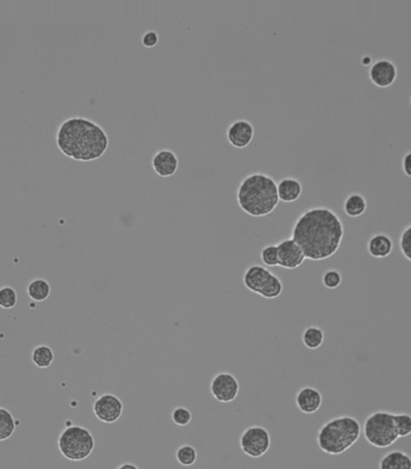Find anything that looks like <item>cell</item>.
Returning <instances> with one entry per match:
<instances>
[{
    "label": "cell",
    "instance_id": "obj_1",
    "mask_svg": "<svg viewBox=\"0 0 411 469\" xmlns=\"http://www.w3.org/2000/svg\"><path fill=\"white\" fill-rule=\"evenodd\" d=\"M345 236L343 222L328 208H313L295 222L291 238L311 261H323L339 252Z\"/></svg>",
    "mask_w": 411,
    "mask_h": 469
},
{
    "label": "cell",
    "instance_id": "obj_2",
    "mask_svg": "<svg viewBox=\"0 0 411 469\" xmlns=\"http://www.w3.org/2000/svg\"><path fill=\"white\" fill-rule=\"evenodd\" d=\"M59 151L74 161H97L109 146V137L97 123L83 117H72L64 121L57 132Z\"/></svg>",
    "mask_w": 411,
    "mask_h": 469
},
{
    "label": "cell",
    "instance_id": "obj_3",
    "mask_svg": "<svg viewBox=\"0 0 411 469\" xmlns=\"http://www.w3.org/2000/svg\"><path fill=\"white\" fill-rule=\"evenodd\" d=\"M239 208L248 216L266 217L271 215L281 203L277 182L269 175H248L239 183L236 193Z\"/></svg>",
    "mask_w": 411,
    "mask_h": 469
},
{
    "label": "cell",
    "instance_id": "obj_4",
    "mask_svg": "<svg viewBox=\"0 0 411 469\" xmlns=\"http://www.w3.org/2000/svg\"><path fill=\"white\" fill-rule=\"evenodd\" d=\"M362 425L350 415L336 416L323 423L316 433L318 448L330 456H340L360 440Z\"/></svg>",
    "mask_w": 411,
    "mask_h": 469
},
{
    "label": "cell",
    "instance_id": "obj_5",
    "mask_svg": "<svg viewBox=\"0 0 411 469\" xmlns=\"http://www.w3.org/2000/svg\"><path fill=\"white\" fill-rule=\"evenodd\" d=\"M362 437L374 448L387 449L399 440L393 413L378 410L365 419L362 425Z\"/></svg>",
    "mask_w": 411,
    "mask_h": 469
},
{
    "label": "cell",
    "instance_id": "obj_6",
    "mask_svg": "<svg viewBox=\"0 0 411 469\" xmlns=\"http://www.w3.org/2000/svg\"><path fill=\"white\" fill-rule=\"evenodd\" d=\"M58 448L67 460L80 462L92 455L95 448V440L86 427H67L59 437Z\"/></svg>",
    "mask_w": 411,
    "mask_h": 469
},
{
    "label": "cell",
    "instance_id": "obj_7",
    "mask_svg": "<svg viewBox=\"0 0 411 469\" xmlns=\"http://www.w3.org/2000/svg\"><path fill=\"white\" fill-rule=\"evenodd\" d=\"M243 284L249 292L267 300L277 299L284 290L281 279L261 265H252L244 271Z\"/></svg>",
    "mask_w": 411,
    "mask_h": 469
},
{
    "label": "cell",
    "instance_id": "obj_8",
    "mask_svg": "<svg viewBox=\"0 0 411 469\" xmlns=\"http://www.w3.org/2000/svg\"><path fill=\"white\" fill-rule=\"evenodd\" d=\"M241 450L252 458H259L269 452L271 448V435L262 426H249L239 438Z\"/></svg>",
    "mask_w": 411,
    "mask_h": 469
},
{
    "label": "cell",
    "instance_id": "obj_9",
    "mask_svg": "<svg viewBox=\"0 0 411 469\" xmlns=\"http://www.w3.org/2000/svg\"><path fill=\"white\" fill-rule=\"evenodd\" d=\"M210 393L213 397L222 403L235 401L239 393V383L231 373L220 372L210 381Z\"/></svg>",
    "mask_w": 411,
    "mask_h": 469
},
{
    "label": "cell",
    "instance_id": "obj_10",
    "mask_svg": "<svg viewBox=\"0 0 411 469\" xmlns=\"http://www.w3.org/2000/svg\"><path fill=\"white\" fill-rule=\"evenodd\" d=\"M124 406L121 398L112 393L101 395L93 405V412L100 421L105 423H114L122 416Z\"/></svg>",
    "mask_w": 411,
    "mask_h": 469
},
{
    "label": "cell",
    "instance_id": "obj_11",
    "mask_svg": "<svg viewBox=\"0 0 411 469\" xmlns=\"http://www.w3.org/2000/svg\"><path fill=\"white\" fill-rule=\"evenodd\" d=\"M277 248L279 266L286 270H295V269L302 266L306 257L302 250L299 248V245L291 237L279 242Z\"/></svg>",
    "mask_w": 411,
    "mask_h": 469
},
{
    "label": "cell",
    "instance_id": "obj_12",
    "mask_svg": "<svg viewBox=\"0 0 411 469\" xmlns=\"http://www.w3.org/2000/svg\"><path fill=\"white\" fill-rule=\"evenodd\" d=\"M255 136V128L247 119H238L227 128V139L232 147L243 149L252 144Z\"/></svg>",
    "mask_w": 411,
    "mask_h": 469
},
{
    "label": "cell",
    "instance_id": "obj_13",
    "mask_svg": "<svg viewBox=\"0 0 411 469\" xmlns=\"http://www.w3.org/2000/svg\"><path fill=\"white\" fill-rule=\"evenodd\" d=\"M298 410L306 415L318 413L323 405V393L315 386H304L298 390L295 397Z\"/></svg>",
    "mask_w": 411,
    "mask_h": 469
},
{
    "label": "cell",
    "instance_id": "obj_14",
    "mask_svg": "<svg viewBox=\"0 0 411 469\" xmlns=\"http://www.w3.org/2000/svg\"><path fill=\"white\" fill-rule=\"evenodd\" d=\"M398 72L395 63L389 60H380L372 64L370 79L374 86L379 88H387L395 83Z\"/></svg>",
    "mask_w": 411,
    "mask_h": 469
},
{
    "label": "cell",
    "instance_id": "obj_15",
    "mask_svg": "<svg viewBox=\"0 0 411 469\" xmlns=\"http://www.w3.org/2000/svg\"><path fill=\"white\" fill-rule=\"evenodd\" d=\"M180 161L176 153L171 149H161L151 158V168L159 177H171L176 174Z\"/></svg>",
    "mask_w": 411,
    "mask_h": 469
},
{
    "label": "cell",
    "instance_id": "obj_16",
    "mask_svg": "<svg viewBox=\"0 0 411 469\" xmlns=\"http://www.w3.org/2000/svg\"><path fill=\"white\" fill-rule=\"evenodd\" d=\"M395 247V240L385 233H374L367 241V252L374 259L389 258Z\"/></svg>",
    "mask_w": 411,
    "mask_h": 469
},
{
    "label": "cell",
    "instance_id": "obj_17",
    "mask_svg": "<svg viewBox=\"0 0 411 469\" xmlns=\"http://www.w3.org/2000/svg\"><path fill=\"white\" fill-rule=\"evenodd\" d=\"M278 196L283 203H290L297 201L303 193L302 183L297 178L285 177L277 183Z\"/></svg>",
    "mask_w": 411,
    "mask_h": 469
},
{
    "label": "cell",
    "instance_id": "obj_18",
    "mask_svg": "<svg viewBox=\"0 0 411 469\" xmlns=\"http://www.w3.org/2000/svg\"><path fill=\"white\" fill-rule=\"evenodd\" d=\"M379 469H411V456L404 450H391L382 457Z\"/></svg>",
    "mask_w": 411,
    "mask_h": 469
},
{
    "label": "cell",
    "instance_id": "obj_19",
    "mask_svg": "<svg viewBox=\"0 0 411 469\" xmlns=\"http://www.w3.org/2000/svg\"><path fill=\"white\" fill-rule=\"evenodd\" d=\"M302 344L309 351H319L326 341V334L323 329L318 325L306 327L302 332Z\"/></svg>",
    "mask_w": 411,
    "mask_h": 469
},
{
    "label": "cell",
    "instance_id": "obj_20",
    "mask_svg": "<svg viewBox=\"0 0 411 469\" xmlns=\"http://www.w3.org/2000/svg\"><path fill=\"white\" fill-rule=\"evenodd\" d=\"M343 208L349 218H360L367 211V200L363 195L353 193L346 196Z\"/></svg>",
    "mask_w": 411,
    "mask_h": 469
},
{
    "label": "cell",
    "instance_id": "obj_21",
    "mask_svg": "<svg viewBox=\"0 0 411 469\" xmlns=\"http://www.w3.org/2000/svg\"><path fill=\"white\" fill-rule=\"evenodd\" d=\"M27 292L32 300L41 302L47 300V297L50 296V284L45 279H34L27 287Z\"/></svg>",
    "mask_w": 411,
    "mask_h": 469
},
{
    "label": "cell",
    "instance_id": "obj_22",
    "mask_svg": "<svg viewBox=\"0 0 411 469\" xmlns=\"http://www.w3.org/2000/svg\"><path fill=\"white\" fill-rule=\"evenodd\" d=\"M176 460L183 467H191L198 461V450L190 444L181 445L176 450Z\"/></svg>",
    "mask_w": 411,
    "mask_h": 469
},
{
    "label": "cell",
    "instance_id": "obj_23",
    "mask_svg": "<svg viewBox=\"0 0 411 469\" xmlns=\"http://www.w3.org/2000/svg\"><path fill=\"white\" fill-rule=\"evenodd\" d=\"M343 280H344L343 272L336 267L328 269L321 275V284L328 290H336L343 284Z\"/></svg>",
    "mask_w": 411,
    "mask_h": 469
},
{
    "label": "cell",
    "instance_id": "obj_24",
    "mask_svg": "<svg viewBox=\"0 0 411 469\" xmlns=\"http://www.w3.org/2000/svg\"><path fill=\"white\" fill-rule=\"evenodd\" d=\"M16 423L13 416L8 410L0 407V442L6 440L13 435Z\"/></svg>",
    "mask_w": 411,
    "mask_h": 469
},
{
    "label": "cell",
    "instance_id": "obj_25",
    "mask_svg": "<svg viewBox=\"0 0 411 469\" xmlns=\"http://www.w3.org/2000/svg\"><path fill=\"white\" fill-rule=\"evenodd\" d=\"M34 364L36 365L39 368L50 367L53 359H55V354L50 347L47 346H40V347L35 348L32 355Z\"/></svg>",
    "mask_w": 411,
    "mask_h": 469
},
{
    "label": "cell",
    "instance_id": "obj_26",
    "mask_svg": "<svg viewBox=\"0 0 411 469\" xmlns=\"http://www.w3.org/2000/svg\"><path fill=\"white\" fill-rule=\"evenodd\" d=\"M395 419L396 428L399 438H407L411 435V415L407 413L402 414H393Z\"/></svg>",
    "mask_w": 411,
    "mask_h": 469
},
{
    "label": "cell",
    "instance_id": "obj_27",
    "mask_svg": "<svg viewBox=\"0 0 411 469\" xmlns=\"http://www.w3.org/2000/svg\"><path fill=\"white\" fill-rule=\"evenodd\" d=\"M398 248L403 258L411 262V224L405 226L399 235Z\"/></svg>",
    "mask_w": 411,
    "mask_h": 469
},
{
    "label": "cell",
    "instance_id": "obj_28",
    "mask_svg": "<svg viewBox=\"0 0 411 469\" xmlns=\"http://www.w3.org/2000/svg\"><path fill=\"white\" fill-rule=\"evenodd\" d=\"M260 258L261 261L264 262V266H279L277 245H264V248L261 250Z\"/></svg>",
    "mask_w": 411,
    "mask_h": 469
},
{
    "label": "cell",
    "instance_id": "obj_29",
    "mask_svg": "<svg viewBox=\"0 0 411 469\" xmlns=\"http://www.w3.org/2000/svg\"><path fill=\"white\" fill-rule=\"evenodd\" d=\"M17 292L11 287H4L0 289V307L4 309H11L16 306Z\"/></svg>",
    "mask_w": 411,
    "mask_h": 469
},
{
    "label": "cell",
    "instance_id": "obj_30",
    "mask_svg": "<svg viewBox=\"0 0 411 469\" xmlns=\"http://www.w3.org/2000/svg\"><path fill=\"white\" fill-rule=\"evenodd\" d=\"M171 418H173V421L176 423L177 426L185 427L189 425L191 419H193V414L185 407H177L173 410Z\"/></svg>",
    "mask_w": 411,
    "mask_h": 469
},
{
    "label": "cell",
    "instance_id": "obj_31",
    "mask_svg": "<svg viewBox=\"0 0 411 469\" xmlns=\"http://www.w3.org/2000/svg\"><path fill=\"white\" fill-rule=\"evenodd\" d=\"M141 43L146 48H153L159 43V34L154 30H149V32L143 34Z\"/></svg>",
    "mask_w": 411,
    "mask_h": 469
},
{
    "label": "cell",
    "instance_id": "obj_32",
    "mask_svg": "<svg viewBox=\"0 0 411 469\" xmlns=\"http://www.w3.org/2000/svg\"><path fill=\"white\" fill-rule=\"evenodd\" d=\"M402 170L407 177L411 178V151L404 154L402 159Z\"/></svg>",
    "mask_w": 411,
    "mask_h": 469
},
{
    "label": "cell",
    "instance_id": "obj_33",
    "mask_svg": "<svg viewBox=\"0 0 411 469\" xmlns=\"http://www.w3.org/2000/svg\"><path fill=\"white\" fill-rule=\"evenodd\" d=\"M117 469H140L137 465H134V463H130V462H126V463H123V465H119Z\"/></svg>",
    "mask_w": 411,
    "mask_h": 469
},
{
    "label": "cell",
    "instance_id": "obj_34",
    "mask_svg": "<svg viewBox=\"0 0 411 469\" xmlns=\"http://www.w3.org/2000/svg\"><path fill=\"white\" fill-rule=\"evenodd\" d=\"M410 105H411V99H410Z\"/></svg>",
    "mask_w": 411,
    "mask_h": 469
}]
</instances>
